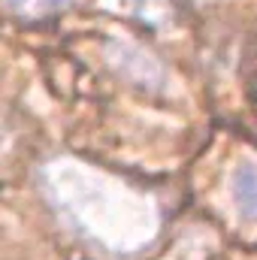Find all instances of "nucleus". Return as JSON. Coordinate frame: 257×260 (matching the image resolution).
<instances>
[{"mask_svg": "<svg viewBox=\"0 0 257 260\" xmlns=\"http://www.w3.org/2000/svg\"><path fill=\"white\" fill-rule=\"evenodd\" d=\"M230 191H233V203H236L239 215L248 221H257V164L245 160L236 167Z\"/></svg>", "mask_w": 257, "mask_h": 260, "instance_id": "obj_1", "label": "nucleus"}, {"mask_svg": "<svg viewBox=\"0 0 257 260\" xmlns=\"http://www.w3.org/2000/svg\"><path fill=\"white\" fill-rule=\"evenodd\" d=\"M70 0H6V6L15 12V15H21V18H43V15H49V12H58V9H64Z\"/></svg>", "mask_w": 257, "mask_h": 260, "instance_id": "obj_2", "label": "nucleus"}]
</instances>
